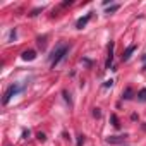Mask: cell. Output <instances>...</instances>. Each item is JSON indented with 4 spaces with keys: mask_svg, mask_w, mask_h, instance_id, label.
Returning <instances> with one entry per match:
<instances>
[{
    "mask_svg": "<svg viewBox=\"0 0 146 146\" xmlns=\"http://www.w3.org/2000/svg\"><path fill=\"white\" fill-rule=\"evenodd\" d=\"M67 52H69V46H67V45H58V46L55 48L53 57H52V67H53V69L64 60V57L67 55Z\"/></svg>",
    "mask_w": 146,
    "mask_h": 146,
    "instance_id": "cell-1",
    "label": "cell"
},
{
    "mask_svg": "<svg viewBox=\"0 0 146 146\" xmlns=\"http://www.w3.org/2000/svg\"><path fill=\"white\" fill-rule=\"evenodd\" d=\"M23 90H24V86H21V84H12V86H9V90H7L5 95H4V105H7V103L11 102V98L16 96L17 93H21Z\"/></svg>",
    "mask_w": 146,
    "mask_h": 146,
    "instance_id": "cell-2",
    "label": "cell"
},
{
    "mask_svg": "<svg viewBox=\"0 0 146 146\" xmlns=\"http://www.w3.org/2000/svg\"><path fill=\"white\" fill-rule=\"evenodd\" d=\"M125 137H127V134H120V136H110V137H107V141H108L110 144H120V143H124V141H125Z\"/></svg>",
    "mask_w": 146,
    "mask_h": 146,
    "instance_id": "cell-3",
    "label": "cell"
},
{
    "mask_svg": "<svg viewBox=\"0 0 146 146\" xmlns=\"http://www.w3.org/2000/svg\"><path fill=\"white\" fill-rule=\"evenodd\" d=\"M112 62H113V41H110V43H108V57H107V64H105V67H107V69H110Z\"/></svg>",
    "mask_w": 146,
    "mask_h": 146,
    "instance_id": "cell-4",
    "label": "cell"
},
{
    "mask_svg": "<svg viewBox=\"0 0 146 146\" xmlns=\"http://www.w3.org/2000/svg\"><path fill=\"white\" fill-rule=\"evenodd\" d=\"M90 19H91V12H90V14H86L84 17H79V19H78V23H76V28H78V29H83V28L88 24V21H90Z\"/></svg>",
    "mask_w": 146,
    "mask_h": 146,
    "instance_id": "cell-5",
    "label": "cell"
},
{
    "mask_svg": "<svg viewBox=\"0 0 146 146\" xmlns=\"http://www.w3.org/2000/svg\"><path fill=\"white\" fill-rule=\"evenodd\" d=\"M136 50V45H129L127 48H125V52H124V55H122V60L124 62H127L129 58H131V55H132V52Z\"/></svg>",
    "mask_w": 146,
    "mask_h": 146,
    "instance_id": "cell-6",
    "label": "cell"
},
{
    "mask_svg": "<svg viewBox=\"0 0 146 146\" xmlns=\"http://www.w3.org/2000/svg\"><path fill=\"white\" fill-rule=\"evenodd\" d=\"M23 60H35L36 58V52L35 50H26V52H23Z\"/></svg>",
    "mask_w": 146,
    "mask_h": 146,
    "instance_id": "cell-7",
    "label": "cell"
},
{
    "mask_svg": "<svg viewBox=\"0 0 146 146\" xmlns=\"http://www.w3.org/2000/svg\"><path fill=\"white\" fill-rule=\"evenodd\" d=\"M139 102H146V88H143L139 91Z\"/></svg>",
    "mask_w": 146,
    "mask_h": 146,
    "instance_id": "cell-8",
    "label": "cell"
},
{
    "mask_svg": "<svg viewBox=\"0 0 146 146\" xmlns=\"http://www.w3.org/2000/svg\"><path fill=\"white\" fill-rule=\"evenodd\" d=\"M117 9H119V5L115 4V5H112V7H108V9H107V14H112V12H115Z\"/></svg>",
    "mask_w": 146,
    "mask_h": 146,
    "instance_id": "cell-9",
    "label": "cell"
},
{
    "mask_svg": "<svg viewBox=\"0 0 146 146\" xmlns=\"http://www.w3.org/2000/svg\"><path fill=\"white\" fill-rule=\"evenodd\" d=\"M131 93H132V91H131V88H127V90L124 91V98H125V100H129V98H131Z\"/></svg>",
    "mask_w": 146,
    "mask_h": 146,
    "instance_id": "cell-10",
    "label": "cell"
},
{
    "mask_svg": "<svg viewBox=\"0 0 146 146\" xmlns=\"http://www.w3.org/2000/svg\"><path fill=\"white\" fill-rule=\"evenodd\" d=\"M112 122H113V127H119L120 124H119V120H117V117L115 115H112Z\"/></svg>",
    "mask_w": 146,
    "mask_h": 146,
    "instance_id": "cell-11",
    "label": "cell"
},
{
    "mask_svg": "<svg viewBox=\"0 0 146 146\" xmlns=\"http://www.w3.org/2000/svg\"><path fill=\"white\" fill-rule=\"evenodd\" d=\"M84 144V136H79V139H78V146H83Z\"/></svg>",
    "mask_w": 146,
    "mask_h": 146,
    "instance_id": "cell-12",
    "label": "cell"
},
{
    "mask_svg": "<svg viewBox=\"0 0 146 146\" xmlns=\"http://www.w3.org/2000/svg\"><path fill=\"white\" fill-rule=\"evenodd\" d=\"M112 84H113V81H112V79H110V81H105V84H103V86H105V88H110V86H112Z\"/></svg>",
    "mask_w": 146,
    "mask_h": 146,
    "instance_id": "cell-13",
    "label": "cell"
},
{
    "mask_svg": "<svg viewBox=\"0 0 146 146\" xmlns=\"http://www.w3.org/2000/svg\"><path fill=\"white\" fill-rule=\"evenodd\" d=\"M93 115H95V117H100V115H102V112H100V108H95V112H93Z\"/></svg>",
    "mask_w": 146,
    "mask_h": 146,
    "instance_id": "cell-14",
    "label": "cell"
},
{
    "mask_svg": "<svg viewBox=\"0 0 146 146\" xmlns=\"http://www.w3.org/2000/svg\"><path fill=\"white\" fill-rule=\"evenodd\" d=\"M38 139H40V141H45L46 137H45V134H41V132H40V134H38Z\"/></svg>",
    "mask_w": 146,
    "mask_h": 146,
    "instance_id": "cell-15",
    "label": "cell"
},
{
    "mask_svg": "<svg viewBox=\"0 0 146 146\" xmlns=\"http://www.w3.org/2000/svg\"><path fill=\"white\" fill-rule=\"evenodd\" d=\"M144 69H146V67H144Z\"/></svg>",
    "mask_w": 146,
    "mask_h": 146,
    "instance_id": "cell-16",
    "label": "cell"
}]
</instances>
